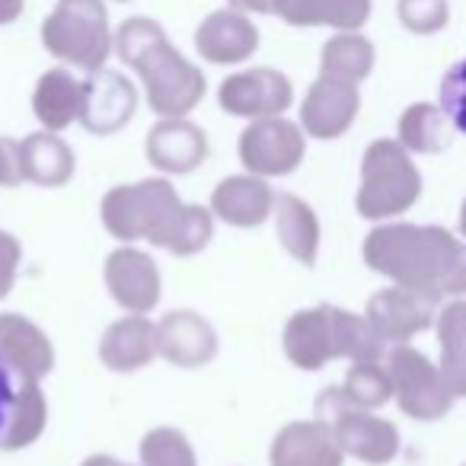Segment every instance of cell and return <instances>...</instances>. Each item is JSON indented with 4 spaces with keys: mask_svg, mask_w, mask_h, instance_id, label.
Here are the masks:
<instances>
[{
    "mask_svg": "<svg viewBox=\"0 0 466 466\" xmlns=\"http://www.w3.org/2000/svg\"><path fill=\"white\" fill-rule=\"evenodd\" d=\"M26 10V0H0V26L16 23Z\"/></svg>",
    "mask_w": 466,
    "mask_h": 466,
    "instance_id": "8d00e7d4",
    "label": "cell"
},
{
    "mask_svg": "<svg viewBox=\"0 0 466 466\" xmlns=\"http://www.w3.org/2000/svg\"><path fill=\"white\" fill-rule=\"evenodd\" d=\"M137 112V90L125 74L118 71H93L84 80V109H80V125L90 135L109 137L122 131Z\"/></svg>",
    "mask_w": 466,
    "mask_h": 466,
    "instance_id": "5bb4252c",
    "label": "cell"
},
{
    "mask_svg": "<svg viewBox=\"0 0 466 466\" xmlns=\"http://www.w3.org/2000/svg\"><path fill=\"white\" fill-rule=\"evenodd\" d=\"M400 23L415 35H434L451 20V4L447 0H400L396 4Z\"/></svg>",
    "mask_w": 466,
    "mask_h": 466,
    "instance_id": "1f68e13d",
    "label": "cell"
},
{
    "mask_svg": "<svg viewBox=\"0 0 466 466\" xmlns=\"http://www.w3.org/2000/svg\"><path fill=\"white\" fill-rule=\"evenodd\" d=\"M275 192L262 176H227L211 192V214L230 227H259L272 218Z\"/></svg>",
    "mask_w": 466,
    "mask_h": 466,
    "instance_id": "ffe728a7",
    "label": "cell"
},
{
    "mask_svg": "<svg viewBox=\"0 0 466 466\" xmlns=\"http://www.w3.org/2000/svg\"><path fill=\"white\" fill-rule=\"evenodd\" d=\"M218 103L227 116L256 122V118L285 116L294 103V86L275 67H247L220 80Z\"/></svg>",
    "mask_w": 466,
    "mask_h": 466,
    "instance_id": "7c38bea8",
    "label": "cell"
},
{
    "mask_svg": "<svg viewBox=\"0 0 466 466\" xmlns=\"http://www.w3.org/2000/svg\"><path fill=\"white\" fill-rule=\"evenodd\" d=\"M364 262L393 285L431 291L438 298L466 294V240L444 227L380 224L364 240Z\"/></svg>",
    "mask_w": 466,
    "mask_h": 466,
    "instance_id": "7a4b0ae2",
    "label": "cell"
},
{
    "mask_svg": "<svg viewBox=\"0 0 466 466\" xmlns=\"http://www.w3.org/2000/svg\"><path fill=\"white\" fill-rule=\"evenodd\" d=\"M441 300L444 298H438L431 291L393 285L377 291L368 300L364 317L387 345H406L412 336H419V332L431 329V323H438Z\"/></svg>",
    "mask_w": 466,
    "mask_h": 466,
    "instance_id": "8fae6325",
    "label": "cell"
},
{
    "mask_svg": "<svg viewBox=\"0 0 466 466\" xmlns=\"http://www.w3.org/2000/svg\"><path fill=\"white\" fill-rule=\"evenodd\" d=\"M374 61L377 52L370 39H364L361 33H339L319 52V74L349 80V84H361L374 71Z\"/></svg>",
    "mask_w": 466,
    "mask_h": 466,
    "instance_id": "83f0119b",
    "label": "cell"
},
{
    "mask_svg": "<svg viewBox=\"0 0 466 466\" xmlns=\"http://www.w3.org/2000/svg\"><path fill=\"white\" fill-rule=\"evenodd\" d=\"M441 374L453 396H466V300H453L438 313Z\"/></svg>",
    "mask_w": 466,
    "mask_h": 466,
    "instance_id": "4316f807",
    "label": "cell"
},
{
    "mask_svg": "<svg viewBox=\"0 0 466 466\" xmlns=\"http://www.w3.org/2000/svg\"><path fill=\"white\" fill-rule=\"evenodd\" d=\"M259 48V29L249 14L224 7L208 14L195 29V52L218 67H233L249 61Z\"/></svg>",
    "mask_w": 466,
    "mask_h": 466,
    "instance_id": "2e32d148",
    "label": "cell"
},
{
    "mask_svg": "<svg viewBox=\"0 0 466 466\" xmlns=\"http://www.w3.org/2000/svg\"><path fill=\"white\" fill-rule=\"evenodd\" d=\"M144 154L160 173L186 176L198 169L208 157V135L188 118H160L147 131Z\"/></svg>",
    "mask_w": 466,
    "mask_h": 466,
    "instance_id": "d6986e66",
    "label": "cell"
},
{
    "mask_svg": "<svg viewBox=\"0 0 466 466\" xmlns=\"http://www.w3.org/2000/svg\"><path fill=\"white\" fill-rule=\"evenodd\" d=\"M451 118L444 116L441 106L412 103L400 116V137L396 141L409 154H441L451 144Z\"/></svg>",
    "mask_w": 466,
    "mask_h": 466,
    "instance_id": "f1b7e54d",
    "label": "cell"
},
{
    "mask_svg": "<svg viewBox=\"0 0 466 466\" xmlns=\"http://www.w3.org/2000/svg\"><path fill=\"white\" fill-rule=\"evenodd\" d=\"M227 7L249 16H275V0H227Z\"/></svg>",
    "mask_w": 466,
    "mask_h": 466,
    "instance_id": "d590c367",
    "label": "cell"
},
{
    "mask_svg": "<svg viewBox=\"0 0 466 466\" xmlns=\"http://www.w3.org/2000/svg\"><path fill=\"white\" fill-rule=\"evenodd\" d=\"M116 55L137 74L150 112L186 118L205 99L208 80L167 39V29L150 16H131L116 29Z\"/></svg>",
    "mask_w": 466,
    "mask_h": 466,
    "instance_id": "3957f363",
    "label": "cell"
},
{
    "mask_svg": "<svg viewBox=\"0 0 466 466\" xmlns=\"http://www.w3.org/2000/svg\"><path fill=\"white\" fill-rule=\"evenodd\" d=\"M421 195V173L412 154L393 137H380L364 150L361 188L355 208L364 220H390L406 214Z\"/></svg>",
    "mask_w": 466,
    "mask_h": 466,
    "instance_id": "8992f818",
    "label": "cell"
},
{
    "mask_svg": "<svg viewBox=\"0 0 466 466\" xmlns=\"http://www.w3.org/2000/svg\"><path fill=\"white\" fill-rule=\"evenodd\" d=\"M0 358L42 380L55 368V345L33 319L20 313H0Z\"/></svg>",
    "mask_w": 466,
    "mask_h": 466,
    "instance_id": "7402d4cb",
    "label": "cell"
},
{
    "mask_svg": "<svg viewBox=\"0 0 466 466\" xmlns=\"http://www.w3.org/2000/svg\"><path fill=\"white\" fill-rule=\"evenodd\" d=\"M383 364H387V374L393 380L396 402L409 419L438 421L451 412L457 396L451 393L441 368L431 364L425 351L409 349V345H393L383 355Z\"/></svg>",
    "mask_w": 466,
    "mask_h": 466,
    "instance_id": "ba28073f",
    "label": "cell"
},
{
    "mask_svg": "<svg viewBox=\"0 0 466 466\" xmlns=\"http://www.w3.org/2000/svg\"><path fill=\"white\" fill-rule=\"evenodd\" d=\"M441 109L451 118L453 131L466 135V58L457 61L441 80Z\"/></svg>",
    "mask_w": 466,
    "mask_h": 466,
    "instance_id": "d6a6232c",
    "label": "cell"
},
{
    "mask_svg": "<svg viewBox=\"0 0 466 466\" xmlns=\"http://www.w3.org/2000/svg\"><path fill=\"white\" fill-rule=\"evenodd\" d=\"M285 355L294 368L319 370L329 361H383L387 342L374 332L368 317H358L336 304L298 310L285 326Z\"/></svg>",
    "mask_w": 466,
    "mask_h": 466,
    "instance_id": "277c9868",
    "label": "cell"
},
{
    "mask_svg": "<svg viewBox=\"0 0 466 466\" xmlns=\"http://www.w3.org/2000/svg\"><path fill=\"white\" fill-rule=\"evenodd\" d=\"M374 0H275V16L288 26H329L339 33H358L370 20Z\"/></svg>",
    "mask_w": 466,
    "mask_h": 466,
    "instance_id": "603a6c76",
    "label": "cell"
},
{
    "mask_svg": "<svg viewBox=\"0 0 466 466\" xmlns=\"http://www.w3.org/2000/svg\"><path fill=\"white\" fill-rule=\"evenodd\" d=\"M157 358V323H150L144 313H128L116 319L99 339V361L116 374L147 368Z\"/></svg>",
    "mask_w": 466,
    "mask_h": 466,
    "instance_id": "44dd1931",
    "label": "cell"
},
{
    "mask_svg": "<svg viewBox=\"0 0 466 466\" xmlns=\"http://www.w3.org/2000/svg\"><path fill=\"white\" fill-rule=\"evenodd\" d=\"M99 218L116 240H150L173 256L201 253L214 237V214L201 205H186L163 176L109 188Z\"/></svg>",
    "mask_w": 466,
    "mask_h": 466,
    "instance_id": "6da1fadb",
    "label": "cell"
},
{
    "mask_svg": "<svg viewBox=\"0 0 466 466\" xmlns=\"http://www.w3.org/2000/svg\"><path fill=\"white\" fill-rule=\"evenodd\" d=\"M358 112H361L358 84L319 74L300 103V128L317 141H336L355 125Z\"/></svg>",
    "mask_w": 466,
    "mask_h": 466,
    "instance_id": "4fadbf2b",
    "label": "cell"
},
{
    "mask_svg": "<svg viewBox=\"0 0 466 466\" xmlns=\"http://www.w3.org/2000/svg\"><path fill=\"white\" fill-rule=\"evenodd\" d=\"M20 160H23V182H33L42 188H61L74 176V150L67 147L58 131H35V135L20 141Z\"/></svg>",
    "mask_w": 466,
    "mask_h": 466,
    "instance_id": "cb8c5ba5",
    "label": "cell"
},
{
    "mask_svg": "<svg viewBox=\"0 0 466 466\" xmlns=\"http://www.w3.org/2000/svg\"><path fill=\"white\" fill-rule=\"evenodd\" d=\"M272 466H342L345 451L339 447L332 425L323 419L288 421L268 451Z\"/></svg>",
    "mask_w": 466,
    "mask_h": 466,
    "instance_id": "e0dca14e",
    "label": "cell"
},
{
    "mask_svg": "<svg viewBox=\"0 0 466 466\" xmlns=\"http://www.w3.org/2000/svg\"><path fill=\"white\" fill-rule=\"evenodd\" d=\"M141 466H198V457L179 428L163 425L141 438Z\"/></svg>",
    "mask_w": 466,
    "mask_h": 466,
    "instance_id": "4dcf8cb0",
    "label": "cell"
},
{
    "mask_svg": "<svg viewBox=\"0 0 466 466\" xmlns=\"http://www.w3.org/2000/svg\"><path fill=\"white\" fill-rule=\"evenodd\" d=\"M42 46L52 58L93 74L116 52L106 0H58L42 20Z\"/></svg>",
    "mask_w": 466,
    "mask_h": 466,
    "instance_id": "5b68a950",
    "label": "cell"
},
{
    "mask_svg": "<svg viewBox=\"0 0 466 466\" xmlns=\"http://www.w3.org/2000/svg\"><path fill=\"white\" fill-rule=\"evenodd\" d=\"M84 109V80L65 67H52L39 77L33 90V112L46 131H65L80 122Z\"/></svg>",
    "mask_w": 466,
    "mask_h": 466,
    "instance_id": "d4e9b609",
    "label": "cell"
},
{
    "mask_svg": "<svg viewBox=\"0 0 466 466\" xmlns=\"http://www.w3.org/2000/svg\"><path fill=\"white\" fill-rule=\"evenodd\" d=\"M20 259H23L20 240H16L14 233L0 230V300H4L10 291H14V281H16V268H20Z\"/></svg>",
    "mask_w": 466,
    "mask_h": 466,
    "instance_id": "836d02e7",
    "label": "cell"
},
{
    "mask_svg": "<svg viewBox=\"0 0 466 466\" xmlns=\"http://www.w3.org/2000/svg\"><path fill=\"white\" fill-rule=\"evenodd\" d=\"M307 137L304 128L288 122L285 116L256 118L240 135V163L247 173L275 179V176H291L304 163Z\"/></svg>",
    "mask_w": 466,
    "mask_h": 466,
    "instance_id": "30bf717a",
    "label": "cell"
},
{
    "mask_svg": "<svg viewBox=\"0 0 466 466\" xmlns=\"http://www.w3.org/2000/svg\"><path fill=\"white\" fill-rule=\"evenodd\" d=\"M157 355L176 368H201L218 355V332L201 313L173 310L157 323Z\"/></svg>",
    "mask_w": 466,
    "mask_h": 466,
    "instance_id": "ac0fdd59",
    "label": "cell"
},
{
    "mask_svg": "<svg viewBox=\"0 0 466 466\" xmlns=\"http://www.w3.org/2000/svg\"><path fill=\"white\" fill-rule=\"evenodd\" d=\"M106 288H109L112 300L128 313H150L160 304V268L144 249L135 247H118L109 253L103 268Z\"/></svg>",
    "mask_w": 466,
    "mask_h": 466,
    "instance_id": "9a60e30c",
    "label": "cell"
},
{
    "mask_svg": "<svg viewBox=\"0 0 466 466\" xmlns=\"http://www.w3.org/2000/svg\"><path fill=\"white\" fill-rule=\"evenodd\" d=\"M80 466H131V463H122V460L109 457V453H93V457H86Z\"/></svg>",
    "mask_w": 466,
    "mask_h": 466,
    "instance_id": "74e56055",
    "label": "cell"
},
{
    "mask_svg": "<svg viewBox=\"0 0 466 466\" xmlns=\"http://www.w3.org/2000/svg\"><path fill=\"white\" fill-rule=\"evenodd\" d=\"M460 233H463V240H466V198H463V205H460Z\"/></svg>",
    "mask_w": 466,
    "mask_h": 466,
    "instance_id": "f35d334b",
    "label": "cell"
},
{
    "mask_svg": "<svg viewBox=\"0 0 466 466\" xmlns=\"http://www.w3.org/2000/svg\"><path fill=\"white\" fill-rule=\"evenodd\" d=\"M342 393L351 406L380 409L393 400V380L383 361H355L342 380Z\"/></svg>",
    "mask_w": 466,
    "mask_h": 466,
    "instance_id": "f546056e",
    "label": "cell"
},
{
    "mask_svg": "<svg viewBox=\"0 0 466 466\" xmlns=\"http://www.w3.org/2000/svg\"><path fill=\"white\" fill-rule=\"evenodd\" d=\"M317 419L332 425L345 457H355L368 466H383L400 453V428L374 415V409L351 406L342 387H326L317 396Z\"/></svg>",
    "mask_w": 466,
    "mask_h": 466,
    "instance_id": "52a82bcc",
    "label": "cell"
},
{
    "mask_svg": "<svg viewBox=\"0 0 466 466\" xmlns=\"http://www.w3.org/2000/svg\"><path fill=\"white\" fill-rule=\"evenodd\" d=\"M118 4H128V0H118Z\"/></svg>",
    "mask_w": 466,
    "mask_h": 466,
    "instance_id": "ab89813d",
    "label": "cell"
},
{
    "mask_svg": "<svg viewBox=\"0 0 466 466\" xmlns=\"http://www.w3.org/2000/svg\"><path fill=\"white\" fill-rule=\"evenodd\" d=\"M48 402L39 380L0 358V451H23L46 431Z\"/></svg>",
    "mask_w": 466,
    "mask_h": 466,
    "instance_id": "9c48e42d",
    "label": "cell"
},
{
    "mask_svg": "<svg viewBox=\"0 0 466 466\" xmlns=\"http://www.w3.org/2000/svg\"><path fill=\"white\" fill-rule=\"evenodd\" d=\"M275 230H279V240L300 266L313 268L319 253V220L313 214V208L304 198L291 192L275 195Z\"/></svg>",
    "mask_w": 466,
    "mask_h": 466,
    "instance_id": "484cf974",
    "label": "cell"
},
{
    "mask_svg": "<svg viewBox=\"0 0 466 466\" xmlns=\"http://www.w3.org/2000/svg\"><path fill=\"white\" fill-rule=\"evenodd\" d=\"M23 182V160H20V141L0 137V188L20 186Z\"/></svg>",
    "mask_w": 466,
    "mask_h": 466,
    "instance_id": "e575fe53",
    "label": "cell"
}]
</instances>
